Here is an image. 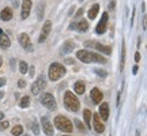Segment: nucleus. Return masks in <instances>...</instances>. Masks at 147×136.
Here are the masks:
<instances>
[{
  "mask_svg": "<svg viewBox=\"0 0 147 136\" xmlns=\"http://www.w3.org/2000/svg\"><path fill=\"white\" fill-rule=\"evenodd\" d=\"M63 136H71V135H63Z\"/></svg>",
  "mask_w": 147,
  "mask_h": 136,
  "instance_id": "nucleus-48",
  "label": "nucleus"
},
{
  "mask_svg": "<svg viewBox=\"0 0 147 136\" xmlns=\"http://www.w3.org/2000/svg\"><path fill=\"white\" fill-rule=\"evenodd\" d=\"M138 71H139V67H138V65H135V67L132 68V72H134V75H136Z\"/></svg>",
  "mask_w": 147,
  "mask_h": 136,
  "instance_id": "nucleus-38",
  "label": "nucleus"
},
{
  "mask_svg": "<svg viewBox=\"0 0 147 136\" xmlns=\"http://www.w3.org/2000/svg\"><path fill=\"white\" fill-rule=\"evenodd\" d=\"M93 117V128H94V131L97 132V133H104V131H105V125H104V123L101 121L100 116L95 113L94 116H91Z\"/></svg>",
  "mask_w": 147,
  "mask_h": 136,
  "instance_id": "nucleus-11",
  "label": "nucleus"
},
{
  "mask_svg": "<svg viewBox=\"0 0 147 136\" xmlns=\"http://www.w3.org/2000/svg\"><path fill=\"white\" fill-rule=\"evenodd\" d=\"M52 30V22L51 21H47L44 25H42V29H41V33H40V38H38V42H44L45 40L48 38L49 33Z\"/></svg>",
  "mask_w": 147,
  "mask_h": 136,
  "instance_id": "nucleus-10",
  "label": "nucleus"
},
{
  "mask_svg": "<svg viewBox=\"0 0 147 136\" xmlns=\"http://www.w3.org/2000/svg\"><path fill=\"white\" fill-rule=\"evenodd\" d=\"M135 61H140V53L139 52L135 53Z\"/></svg>",
  "mask_w": 147,
  "mask_h": 136,
  "instance_id": "nucleus-36",
  "label": "nucleus"
},
{
  "mask_svg": "<svg viewBox=\"0 0 147 136\" xmlns=\"http://www.w3.org/2000/svg\"><path fill=\"white\" fill-rule=\"evenodd\" d=\"M82 1H83V0H82Z\"/></svg>",
  "mask_w": 147,
  "mask_h": 136,
  "instance_id": "nucleus-50",
  "label": "nucleus"
},
{
  "mask_svg": "<svg viewBox=\"0 0 147 136\" xmlns=\"http://www.w3.org/2000/svg\"><path fill=\"white\" fill-rule=\"evenodd\" d=\"M98 116L104 121H108V118H109V105H108V102H102L100 105V114Z\"/></svg>",
  "mask_w": 147,
  "mask_h": 136,
  "instance_id": "nucleus-15",
  "label": "nucleus"
},
{
  "mask_svg": "<svg viewBox=\"0 0 147 136\" xmlns=\"http://www.w3.org/2000/svg\"><path fill=\"white\" fill-rule=\"evenodd\" d=\"M75 127H76V128H78L80 132H84V131H86V125H84V124L80 120H75Z\"/></svg>",
  "mask_w": 147,
  "mask_h": 136,
  "instance_id": "nucleus-28",
  "label": "nucleus"
},
{
  "mask_svg": "<svg viewBox=\"0 0 147 136\" xmlns=\"http://www.w3.org/2000/svg\"><path fill=\"white\" fill-rule=\"evenodd\" d=\"M100 12V4H93L89 10V19H95Z\"/></svg>",
  "mask_w": 147,
  "mask_h": 136,
  "instance_id": "nucleus-22",
  "label": "nucleus"
},
{
  "mask_svg": "<svg viewBox=\"0 0 147 136\" xmlns=\"http://www.w3.org/2000/svg\"><path fill=\"white\" fill-rule=\"evenodd\" d=\"M124 64H125V42L123 41V45H121V57H120V71L124 69Z\"/></svg>",
  "mask_w": 147,
  "mask_h": 136,
  "instance_id": "nucleus-24",
  "label": "nucleus"
},
{
  "mask_svg": "<svg viewBox=\"0 0 147 136\" xmlns=\"http://www.w3.org/2000/svg\"><path fill=\"white\" fill-rule=\"evenodd\" d=\"M142 11H143V12L146 11V4H144V3H143V4H142Z\"/></svg>",
  "mask_w": 147,
  "mask_h": 136,
  "instance_id": "nucleus-43",
  "label": "nucleus"
},
{
  "mask_svg": "<svg viewBox=\"0 0 147 136\" xmlns=\"http://www.w3.org/2000/svg\"><path fill=\"white\" fill-rule=\"evenodd\" d=\"M95 73H97V75H100V76H102V78H105L106 75H108L106 71H104V69H98V68L95 69Z\"/></svg>",
  "mask_w": 147,
  "mask_h": 136,
  "instance_id": "nucleus-31",
  "label": "nucleus"
},
{
  "mask_svg": "<svg viewBox=\"0 0 147 136\" xmlns=\"http://www.w3.org/2000/svg\"><path fill=\"white\" fill-rule=\"evenodd\" d=\"M32 11V0H22V8H21V18L26 19Z\"/></svg>",
  "mask_w": 147,
  "mask_h": 136,
  "instance_id": "nucleus-13",
  "label": "nucleus"
},
{
  "mask_svg": "<svg viewBox=\"0 0 147 136\" xmlns=\"http://www.w3.org/2000/svg\"><path fill=\"white\" fill-rule=\"evenodd\" d=\"M10 127V121H5V120H1L0 121V131H4Z\"/></svg>",
  "mask_w": 147,
  "mask_h": 136,
  "instance_id": "nucleus-30",
  "label": "nucleus"
},
{
  "mask_svg": "<svg viewBox=\"0 0 147 136\" xmlns=\"http://www.w3.org/2000/svg\"><path fill=\"white\" fill-rule=\"evenodd\" d=\"M11 46V41H10V37L7 36L5 33H1L0 34V48L1 49H7V48Z\"/></svg>",
  "mask_w": 147,
  "mask_h": 136,
  "instance_id": "nucleus-17",
  "label": "nucleus"
},
{
  "mask_svg": "<svg viewBox=\"0 0 147 136\" xmlns=\"http://www.w3.org/2000/svg\"><path fill=\"white\" fill-rule=\"evenodd\" d=\"M45 87H47V80L44 78V75H40L36 82L32 84V93L34 95H38L41 93V90H44Z\"/></svg>",
  "mask_w": 147,
  "mask_h": 136,
  "instance_id": "nucleus-7",
  "label": "nucleus"
},
{
  "mask_svg": "<svg viewBox=\"0 0 147 136\" xmlns=\"http://www.w3.org/2000/svg\"><path fill=\"white\" fill-rule=\"evenodd\" d=\"M143 30H146V16L143 18Z\"/></svg>",
  "mask_w": 147,
  "mask_h": 136,
  "instance_id": "nucleus-40",
  "label": "nucleus"
},
{
  "mask_svg": "<svg viewBox=\"0 0 147 136\" xmlns=\"http://www.w3.org/2000/svg\"><path fill=\"white\" fill-rule=\"evenodd\" d=\"M27 68H29V65H27L26 61H19V71H21V73H26Z\"/></svg>",
  "mask_w": 147,
  "mask_h": 136,
  "instance_id": "nucleus-27",
  "label": "nucleus"
},
{
  "mask_svg": "<svg viewBox=\"0 0 147 136\" xmlns=\"http://www.w3.org/2000/svg\"><path fill=\"white\" fill-rule=\"evenodd\" d=\"M18 42L21 44L22 48H25V49H26L27 52L33 50V45L30 44V37L27 36L26 33H22V34L18 36Z\"/></svg>",
  "mask_w": 147,
  "mask_h": 136,
  "instance_id": "nucleus-9",
  "label": "nucleus"
},
{
  "mask_svg": "<svg viewBox=\"0 0 147 136\" xmlns=\"http://www.w3.org/2000/svg\"><path fill=\"white\" fill-rule=\"evenodd\" d=\"M140 44H142V40L139 38V41H138V48H140Z\"/></svg>",
  "mask_w": 147,
  "mask_h": 136,
  "instance_id": "nucleus-44",
  "label": "nucleus"
},
{
  "mask_svg": "<svg viewBox=\"0 0 147 136\" xmlns=\"http://www.w3.org/2000/svg\"><path fill=\"white\" fill-rule=\"evenodd\" d=\"M1 65H3V60H1V57H0V68H1Z\"/></svg>",
  "mask_w": 147,
  "mask_h": 136,
  "instance_id": "nucleus-45",
  "label": "nucleus"
},
{
  "mask_svg": "<svg viewBox=\"0 0 147 136\" xmlns=\"http://www.w3.org/2000/svg\"><path fill=\"white\" fill-rule=\"evenodd\" d=\"M76 57L82 61V63H100V64H105L106 59L100 55V53H94L90 52L87 49H80L76 52Z\"/></svg>",
  "mask_w": 147,
  "mask_h": 136,
  "instance_id": "nucleus-1",
  "label": "nucleus"
},
{
  "mask_svg": "<svg viewBox=\"0 0 147 136\" xmlns=\"http://www.w3.org/2000/svg\"><path fill=\"white\" fill-rule=\"evenodd\" d=\"M12 16H14V12H12V10H11L10 7H5V8H3L1 10V12H0V19L4 22H8L12 19Z\"/></svg>",
  "mask_w": 147,
  "mask_h": 136,
  "instance_id": "nucleus-16",
  "label": "nucleus"
},
{
  "mask_svg": "<svg viewBox=\"0 0 147 136\" xmlns=\"http://www.w3.org/2000/svg\"><path fill=\"white\" fill-rule=\"evenodd\" d=\"M115 0H112V1H110V10H113V8H115Z\"/></svg>",
  "mask_w": 147,
  "mask_h": 136,
  "instance_id": "nucleus-39",
  "label": "nucleus"
},
{
  "mask_svg": "<svg viewBox=\"0 0 147 136\" xmlns=\"http://www.w3.org/2000/svg\"><path fill=\"white\" fill-rule=\"evenodd\" d=\"M32 129H33V133H34V135H38V133H40V127H38V123H37L36 120L33 121Z\"/></svg>",
  "mask_w": 147,
  "mask_h": 136,
  "instance_id": "nucleus-29",
  "label": "nucleus"
},
{
  "mask_svg": "<svg viewBox=\"0 0 147 136\" xmlns=\"http://www.w3.org/2000/svg\"><path fill=\"white\" fill-rule=\"evenodd\" d=\"M29 68H30V69H29V75L33 78V76H34V67L32 65V67H29Z\"/></svg>",
  "mask_w": 147,
  "mask_h": 136,
  "instance_id": "nucleus-35",
  "label": "nucleus"
},
{
  "mask_svg": "<svg viewBox=\"0 0 147 136\" xmlns=\"http://www.w3.org/2000/svg\"><path fill=\"white\" fill-rule=\"evenodd\" d=\"M75 49V42L71 41V40H68V41H65L63 44V48H61V52L64 53V55H68V53H71Z\"/></svg>",
  "mask_w": 147,
  "mask_h": 136,
  "instance_id": "nucleus-18",
  "label": "nucleus"
},
{
  "mask_svg": "<svg viewBox=\"0 0 147 136\" xmlns=\"http://www.w3.org/2000/svg\"><path fill=\"white\" fill-rule=\"evenodd\" d=\"M83 15V8H80V10H78V12L75 14V18H79V16Z\"/></svg>",
  "mask_w": 147,
  "mask_h": 136,
  "instance_id": "nucleus-34",
  "label": "nucleus"
},
{
  "mask_svg": "<svg viewBox=\"0 0 147 136\" xmlns=\"http://www.w3.org/2000/svg\"><path fill=\"white\" fill-rule=\"evenodd\" d=\"M21 136H26V135H21Z\"/></svg>",
  "mask_w": 147,
  "mask_h": 136,
  "instance_id": "nucleus-49",
  "label": "nucleus"
},
{
  "mask_svg": "<svg viewBox=\"0 0 147 136\" xmlns=\"http://www.w3.org/2000/svg\"><path fill=\"white\" fill-rule=\"evenodd\" d=\"M29 105H30V97H29V95H25L21 100V102H19V108L25 109V108H29Z\"/></svg>",
  "mask_w": 147,
  "mask_h": 136,
  "instance_id": "nucleus-25",
  "label": "nucleus"
},
{
  "mask_svg": "<svg viewBox=\"0 0 147 136\" xmlns=\"http://www.w3.org/2000/svg\"><path fill=\"white\" fill-rule=\"evenodd\" d=\"M90 98H91V101H93L94 104H101V102H102V98H104V94L101 93L100 89L94 87V89L91 90V93H90Z\"/></svg>",
  "mask_w": 147,
  "mask_h": 136,
  "instance_id": "nucleus-14",
  "label": "nucleus"
},
{
  "mask_svg": "<svg viewBox=\"0 0 147 136\" xmlns=\"http://www.w3.org/2000/svg\"><path fill=\"white\" fill-rule=\"evenodd\" d=\"M67 72V69L64 67L63 64L60 63H52L49 65V69H48V76L52 82H56L60 78H63L64 75Z\"/></svg>",
  "mask_w": 147,
  "mask_h": 136,
  "instance_id": "nucleus-2",
  "label": "nucleus"
},
{
  "mask_svg": "<svg viewBox=\"0 0 147 136\" xmlns=\"http://www.w3.org/2000/svg\"><path fill=\"white\" fill-rule=\"evenodd\" d=\"M69 29H71V30H75V29H76V22H72V23L69 25Z\"/></svg>",
  "mask_w": 147,
  "mask_h": 136,
  "instance_id": "nucleus-37",
  "label": "nucleus"
},
{
  "mask_svg": "<svg viewBox=\"0 0 147 136\" xmlns=\"http://www.w3.org/2000/svg\"><path fill=\"white\" fill-rule=\"evenodd\" d=\"M45 15V1L41 0V1H38V4H37V18L38 19H42Z\"/></svg>",
  "mask_w": 147,
  "mask_h": 136,
  "instance_id": "nucleus-20",
  "label": "nucleus"
},
{
  "mask_svg": "<svg viewBox=\"0 0 147 136\" xmlns=\"http://www.w3.org/2000/svg\"><path fill=\"white\" fill-rule=\"evenodd\" d=\"M64 105H65V108L68 110H71V112H78L79 108H80L79 100L71 91H67V93L64 94Z\"/></svg>",
  "mask_w": 147,
  "mask_h": 136,
  "instance_id": "nucleus-4",
  "label": "nucleus"
},
{
  "mask_svg": "<svg viewBox=\"0 0 147 136\" xmlns=\"http://www.w3.org/2000/svg\"><path fill=\"white\" fill-rule=\"evenodd\" d=\"M40 102H41V105H44V106L48 108L49 110H55L57 108V104H56L55 97H53L52 94H49V93H44V94L40 97Z\"/></svg>",
  "mask_w": 147,
  "mask_h": 136,
  "instance_id": "nucleus-5",
  "label": "nucleus"
},
{
  "mask_svg": "<svg viewBox=\"0 0 147 136\" xmlns=\"http://www.w3.org/2000/svg\"><path fill=\"white\" fill-rule=\"evenodd\" d=\"M53 123H55L56 128L60 129L61 132H67V133H69V132H72V129H74L72 123H71L67 117H64V116H61V114L56 116Z\"/></svg>",
  "mask_w": 147,
  "mask_h": 136,
  "instance_id": "nucleus-3",
  "label": "nucleus"
},
{
  "mask_svg": "<svg viewBox=\"0 0 147 136\" xmlns=\"http://www.w3.org/2000/svg\"><path fill=\"white\" fill-rule=\"evenodd\" d=\"M11 133L14 136H21L23 133V127L22 125H15L12 129H11Z\"/></svg>",
  "mask_w": 147,
  "mask_h": 136,
  "instance_id": "nucleus-26",
  "label": "nucleus"
},
{
  "mask_svg": "<svg viewBox=\"0 0 147 136\" xmlns=\"http://www.w3.org/2000/svg\"><path fill=\"white\" fill-rule=\"evenodd\" d=\"M1 33H3V30H1V29H0V34H1Z\"/></svg>",
  "mask_w": 147,
  "mask_h": 136,
  "instance_id": "nucleus-47",
  "label": "nucleus"
},
{
  "mask_svg": "<svg viewBox=\"0 0 147 136\" xmlns=\"http://www.w3.org/2000/svg\"><path fill=\"white\" fill-rule=\"evenodd\" d=\"M3 97H4V93H3V91H0V101L3 100Z\"/></svg>",
  "mask_w": 147,
  "mask_h": 136,
  "instance_id": "nucleus-41",
  "label": "nucleus"
},
{
  "mask_svg": "<svg viewBox=\"0 0 147 136\" xmlns=\"http://www.w3.org/2000/svg\"><path fill=\"white\" fill-rule=\"evenodd\" d=\"M74 90H75V93H76V94H83L84 90H86V84H84L82 80L75 82V84H74Z\"/></svg>",
  "mask_w": 147,
  "mask_h": 136,
  "instance_id": "nucleus-23",
  "label": "nucleus"
},
{
  "mask_svg": "<svg viewBox=\"0 0 147 136\" xmlns=\"http://www.w3.org/2000/svg\"><path fill=\"white\" fill-rule=\"evenodd\" d=\"M42 124V131L47 136H53V124L51 123V120L48 117H42L41 118Z\"/></svg>",
  "mask_w": 147,
  "mask_h": 136,
  "instance_id": "nucleus-12",
  "label": "nucleus"
},
{
  "mask_svg": "<svg viewBox=\"0 0 147 136\" xmlns=\"http://www.w3.org/2000/svg\"><path fill=\"white\" fill-rule=\"evenodd\" d=\"M91 110L84 109L83 110V118H84V124H86V128H91Z\"/></svg>",
  "mask_w": 147,
  "mask_h": 136,
  "instance_id": "nucleus-21",
  "label": "nucleus"
},
{
  "mask_svg": "<svg viewBox=\"0 0 147 136\" xmlns=\"http://www.w3.org/2000/svg\"><path fill=\"white\" fill-rule=\"evenodd\" d=\"M84 46L87 48H94V49H97V50H100V52H102L104 55H110L112 53V48L110 46H105V45H102V44H100V42H95V41H84Z\"/></svg>",
  "mask_w": 147,
  "mask_h": 136,
  "instance_id": "nucleus-6",
  "label": "nucleus"
},
{
  "mask_svg": "<svg viewBox=\"0 0 147 136\" xmlns=\"http://www.w3.org/2000/svg\"><path fill=\"white\" fill-rule=\"evenodd\" d=\"M75 30H78L80 33H86L89 30V22L86 21V19H82V21L76 22V29Z\"/></svg>",
  "mask_w": 147,
  "mask_h": 136,
  "instance_id": "nucleus-19",
  "label": "nucleus"
},
{
  "mask_svg": "<svg viewBox=\"0 0 147 136\" xmlns=\"http://www.w3.org/2000/svg\"><path fill=\"white\" fill-rule=\"evenodd\" d=\"M108 21H109V14H108V11H106V12L102 14L98 25L95 26V33H97V34H104V33L106 32V29H108Z\"/></svg>",
  "mask_w": 147,
  "mask_h": 136,
  "instance_id": "nucleus-8",
  "label": "nucleus"
},
{
  "mask_svg": "<svg viewBox=\"0 0 147 136\" xmlns=\"http://www.w3.org/2000/svg\"><path fill=\"white\" fill-rule=\"evenodd\" d=\"M5 83H7V79H5V78H0V89H1Z\"/></svg>",
  "mask_w": 147,
  "mask_h": 136,
  "instance_id": "nucleus-33",
  "label": "nucleus"
},
{
  "mask_svg": "<svg viewBox=\"0 0 147 136\" xmlns=\"http://www.w3.org/2000/svg\"><path fill=\"white\" fill-rule=\"evenodd\" d=\"M136 136H140V131H136Z\"/></svg>",
  "mask_w": 147,
  "mask_h": 136,
  "instance_id": "nucleus-46",
  "label": "nucleus"
},
{
  "mask_svg": "<svg viewBox=\"0 0 147 136\" xmlns=\"http://www.w3.org/2000/svg\"><path fill=\"white\" fill-rule=\"evenodd\" d=\"M3 118H4V113H1V112H0V121L3 120Z\"/></svg>",
  "mask_w": 147,
  "mask_h": 136,
  "instance_id": "nucleus-42",
  "label": "nucleus"
},
{
  "mask_svg": "<svg viewBox=\"0 0 147 136\" xmlns=\"http://www.w3.org/2000/svg\"><path fill=\"white\" fill-rule=\"evenodd\" d=\"M26 86V82L23 80V79H21V80H18V87H21V89H23Z\"/></svg>",
  "mask_w": 147,
  "mask_h": 136,
  "instance_id": "nucleus-32",
  "label": "nucleus"
}]
</instances>
